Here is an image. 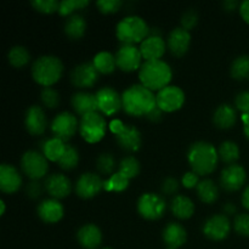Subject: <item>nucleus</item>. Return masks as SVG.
Returning a JSON list of instances; mask_svg holds the SVG:
<instances>
[{
    "instance_id": "obj_1",
    "label": "nucleus",
    "mask_w": 249,
    "mask_h": 249,
    "mask_svg": "<svg viewBox=\"0 0 249 249\" xmlns=\"http://www.w3.org/2000/svg\"><path fill=\"white\" fill-rule=\"evenodd\" d=\"M123 111L133 117H146L156 107V95L142 84H134L122 94Z\"/></svg>"
},
{
    "instance_id": "obj_2",
    "label": "nucleus",
    "mask_w": 249,
    "mask_h": 249,
    "mask_svg": "<svg viewBox=\"0 0 249 249\" xmlns=\"http://www.w3.org/2000/svg\"><path fill=\"white\" fill-rule=\"evenodd\" d=\"M187 162L192 172L206 177L216 169L219 162L218 150L211 142L197 141L187 150Z\"/></svg>"
},
{
    "instance_id": "obj_3",
    "label": "nucleus",
    "mask_w": 249,
    "mask_h": 249,
    "mask_svg": "<svg viewBox=\"0 0 249 249\" xmlns=\"http://www.w3.org/2000/svg\"><path fill=\"white\" fill-rule=\"evenodd\" d=\"M173 78V71L169 63L163 60L145 61L139 70L140 84L151 91H160L169 85Z\"/></svg>"
},
{
    "instance_id": "obj_4",
    "label": "nucleus",
    "mask_w": 249,
    "mask_h": 249,
    "mask_svg": "<svg viewBox=\"0 0 249 249\" xmlns=\"http://www.w3.org/2000/svg\"><path fill=\"white\" fill-rule=\"evenodd\" d=\"M63 63L61 58L53 55H43L32 65V77L41 87H53L62 78Z\"/></svg>"
},
{
    "instance_id": "obj_5",
    "label": "nucleus",
    "mask_w": 249,
    "mask_h": 249,
    "mask_svg": "<svg viewBox=\"0 0 249 249\" xmlns=\"http://www.w3.org/2000/svg\"><path fill=\"white\" fill-rule=\"evenodd\" d=\"M150 33L147 23L145 19L136 15H130L117 23L116 36L122 45H135L142 43Z\"/></svg>"
},
{
    "instance_id": "obj_6",
    "label": "nucleus",
    "mask_w": 249,
    "mask_h": 249,
    "mask_svg": "<svg viewBox=\"0 0 249 249\" xmlns=\"http://www.w3.org/2000/svg\"><path fill=\"white\" fill-rule=\"evenodd\" d=\"M109 130L116 138L117 143L125 152H138L142 145L141 133L136 126L123 123L119 119H113L108 125Z\"/></svg>"
},
{
    "instance_id": "obj_7",
    "label": "nucleus",
    "mask_w": 249,
    "mask_h": 249,
    "mask_svg": "<svg viewBox=\"0 0 249 249\" xmlns=\"http://www.w3.org/2000/svg\"><path fill=\"white\" fill-rule=\"evenodd\" d=\"M107 131L106 119L99 112L82 117L79 122V134L83 140L89 143L100 142Z\"/></svg>"
},
{
    "instance_id": "obj_8",
    "label": "nucleus",
    "mask_w": 249,
    "mask_h": 249,
    "mask_svg": "<svg viewBox=\"0 0 249 249\" xmlns=\"http://www.w3.org/2000/svg\"><path fill=\"white\" fill-rule=\"evenodd\" d=\"M139 214L146 220H158L162 218L167 209V203L160 195L153 192L142 194L138 199L136 204Z\"/></svg>"
},
{
    "instance_id": "obj_9",
    "label": "nucleus",
    "mask_w": 249,
    "mask_h": 249,
    "mask_svg": "<svg viewBox=\"0 0 249 249\" xmlns=\"http://www.w3.org/2000/svg\"><path fill=\"white\" fill-rule=\"evenodd\" d=\"M21 169L29 179L39 181L48 174V160L40 151H26L21 157Z\"/></svg>"
},
{
    "instance_id": "obj_10",
    "label": "nucleus",
    "mask_w": 249,
    "mask_h": 249,
    "mask_svg": "<svg viewBox=\"0 0 249 249\" xmlns=\"http://www.w3.org/2000/svg\"><path fill=\"white\" fill-rule=\"evenodd\" d=\"M185 92L181 88L177 85H168L164 89L160 90L156 95V102L157 106L162 109L164 113H172V112L179 111L185 104Z\"/></svg>"
},
{
    "instance_id": "obj_11",
    "label": "nucleus",
    "mask_w": 249,
    "mask_h": 249,
    "mask_svg": "<svg viewBox=\"0 0 249 249\" xmlns=\"http://www.w3.org/2000/svg\"><path fill=\"white\" fill-rule=\"evenodd\" d=\"M79 130L77 117L71 112H61L51 122V131L53 136L67 142Z\"/></svg>"
},
{
    "instance_id": "obj_12",
    "label": "nucleus",
    "mask_w": 249,
    "mask_h": 249,
    "mask_svg": "<svg viewBox=\"0 0 249 249\" xmlns=\"http://www.w3.org/2000/svg\"><path fill=\"white\" fill-rule=\"evenodd\" d=\"M204 236L212 241H224L231 231V221L225 214H215L207 219L202 226Z\"/></svg>"
},
{
    "instance_id": "obj_13",
    "label": "nucleus",
    "mask_w": 249,
    "mask_h": 249,
    "mask_svg": "<svg viewBox=\"0 0 249 249\" xmlns=\"http://www.w3.org/2000/svg\"><path fill=\"white\" fill-rule=\"evenodd\" d=\"M95 95L97 100V111L105 116H114L117 112L121 111V108H123L122 95H119V92L113 88L104 87L97 90Z\"/></svg>"
},
{
    "instance_id": "obj_14",
    "label": "nucleus",
    "mask_w": 249,
    "mask_h": 249,
    "mask_svg": "<svg viewBox=\"0 0 249 249\" xmlns=\"http://www.w3.org/2000/svg\"><path fill=\"white\" fill-rule=\"evenodd\" d=\"M105 180L96 173H83L74 185V191L80 198L89 199L104 190Z\"/></svg>"
},
{
    "instance_id": "obj_15",
    "label": "nucleus",
    "mask_w": 249,
    "mask_h": 249,
    "mask_svg": "<svg viewBox=\"0 0 249 249\" xmlns=\"http://www.w3.org/2000/svg\"><path fill=\"white\" fill-rule=\"evenodd\" d=\"M142 55L135 45H121L116 53L117 67L123 72H134L142 66Z\"/></svg>"
},
{
    "instance_id": "obj_16",
    "label": "nucleus",
    "mask_w": 249,
    "mask_h": 249,
    "mask_svg": "<svg viewBox=\"0 0 249 249\" xmlns=\"http://www.w3.org/2000/svg\"><path fill=\"white\" fill-rule=\"evenodd\" d=\"M97 70L92 62H83L75 66L71 72V82L75 88L79 89H88L92 88L99 80Z\"/></svg>"
},
{
    "instance_id": "obj_17",
    "label": "nucleus",
    "mask_w": 249,
    "mask_h": 249,
    "mask_svg": "<svg viewBox=\"0 0 249 249\" xmlns=\"http://www.w3.org/2000/svg\"><path fill=\"white\" fill-rule=\"evenodd\" d=\"M247 180L246 169L240 164H231L224 168L220 174V185L225 191L236 192L243 187Z\"/></svg>"
},
{
    "instance_id": "obj_18",
    "label": "nucleus",
    "mask_w": 249,
    "mask_h": 249,
    "mask_svg": "<svg viewBox=\"0 0 249 249\" xmlns=\"http://www.w3.org/2000/svg\"><path fill=\"white\" fill-rule=\"evenodd\" d=\"M24 126L31 135H43L48 126V119L44 109L38 105L28 107L24 114Z\"/></svg>"
},
{
    "instance_id": "obj_19",
    "label": "nucleus",
    "mask_w": 249,
    "mask_h": 249,
    "mask_svg": "<svg viewBox=\"0 0 249 249\" xmlns=\"http://www.w3.org/2000/svg\"><path fill=\"white\" fill-rule=\"evenodd\" d=\"M191 45V33L182 27H177L168 36L167 48L175 57H182Z\"/></svg>"
},
{
    "instance_id": "obj_20",
    "label": "nucleus",
    "mask_w": 249,
    "mask_h": 249,
    "mask_svg": "<svg viewBox=\"0 0 249 249\" xmlns=\"http://www.w3.org/2000/svg\"><path fill=\"white\" fill-rule=\"evenodd\" d=\"M44 189L51 196V198L62 199L70 196L72 191V182L65 174H53L46 178Z\"/></svg>"
},
{
    "instance_id": "obj_21",
    "label": "nucleus",
    "mask_w": 249,
    "mask_h": 249,
    "mask_svg": "<svg viewBox=\"0 0 249 249\" xmlns=\"http://www.w3.org/2000/svg\"><path fill=\"white\" fill-rule=\"evenodd\" d=\"M36 214L46 224H56L63 218L65 208L58 199H44L36 207Z\"/></svg>"
},
{
    "instance_id": "obj_22",
    "label": "nucleus",
    "mask_w": 249,
    "mask_h": 249,
    "mask_svg": "<svg viewBox=\"0 0 249 249\" xmlns=\"http://www.w3.org/2000/svg\"><path fill=\"white\" fill-rule=\"evenodd\" d=\"M22 185V177L18 170L12 164L2 163L0 165V190L4 194L11 195L19 190Z\"/></svg>"
},
{
    "instance_id": "obj_23",
    "label": "nucleus",
    "mask_w": 249,
    "mask_h": 249,
    "mask_svg": "<svg viewBox=\"0 0 249 249\" xmlns=\"http://www.w3.org/2000/svg\"><path fill=\"white\" fill-rule=\"evenodd\" d=\"M77 241L84 249H97L102 243V232L95 224H85L78 230Z\"/></svg>"
},
{
    "instance_id": "obj_24",
    "label": "nucleus",
    "mask_w": 249,
    "mask_h": 249,
    "mask_svg": "<svg viewBox=\"0 0 249 249\" xmlns=\"http://www.w3.org/2000/svg\"><path fill=\"white\" fill-rule=\"evenodd\" d=\"M165 41L162 36H148L140 44V53L145 61H157L162 58L165 53Z\"/></svg>"
},
{
    "instance_id": "obj_25",
    "label": "nucleus",
    "mask_w": 249,
    "mask_h": 249,
    "mask_svg": "<svg viewBox=\"0 0 249 249\" xmlns=\"http://www.w3.org/2000/svg\"><path fill=\"white\" fill-rule=\"evenodd\" d=\"M73 109L80 117H84L87 114L97 112V100L96 95L88 91H78L71 99Z\"/></svg>"
},
{
    "instance_id": "obj_26",
    "label": "nucleus",
    "mask_w": 249,
    "mask_h": 249,
    "mask_svg": "<svg viewBox=\"0 0 249 249\" xmlns=\"http://www.w3.org/2000/svg\"><path fill=\"white\" fill-rule=\"evenodd\" d=\"M162 238L167 247L179 249L186 243L187 232L181 224L169 223L163 229Z\"/></svg>"
},
{
    "instance_id": "obj_27",
    "label": "nucleus",
    "mask_w": 249,
    "mask_h": 249,
    "mask_svg": "<svg viewBox=\"0 0 249 249\" xmlns=\"http://www.w3.org/2000/svg\"><path fill=\"white\" fill-rule=\"evenodd\" d=\"M213 122L216 128L228 130L231 129L237 122V113L235 107L229 104H221L216 107L213 114Z\"/></svg>"
},
{
    "instance_id": "obj_28",
    "label": "nucleus",
    "mask_w": 249,
    "mask_h": 249,
    "mask_svg": "<svg viewBox=\"0 0 249 249\" xmlns=\"http://www.w3.org/2000/svg\"><path fill=\"white\" fill-rule=\"evenodd\" d=\"M170 211L173 215L181 220L190 219L195 213V204L191 198L184 195H178L170 202Z\"/></svg>"
},
{
    "instance_id": "obj_29",
    "label": "nucleus",
    "mask_w": 249,
    "mask_h": 249,
    "mask_svg": "<svg viewBox=\"0 0 249 249\" xmlns=\"http://www.w3.org/2000/svg\"><path fill=\"white\" fill-rule=\"evenodd\" d=\"M66 142L57 138H50L40 142V152L50 162H58L66 150Z\"/></svg>"
},
{
    "instance_id": "obj_30",
    "label": "nucleus",
    "mask_w": 249,
    "mask_h": 249,
    "mask_svg": "<svg viewBox=\"0 0 249 249\" xmlns=\"http://www.w3.org/2000/svg\"><path fill=\"white\" fill-rule=\"evenodd\" d=\"M65 34L72 40H79L87 31V21L80 14H74L68 17L65 22Z\"/></svg>"
},
{
    "instance_id": "obj_31",
    "label": "nucleus",
    "mask_w": 249,
    "mask_h": 249,
    "mask_svg": "<svg viewBox=\"0 0 249 249\" xmlns=\"http://www.w3.org/2000/svg\"><path fill=\"white\" fill-rule=\"evenodd\" d=\"M196 191L198 198L206 204L214 203L219 198V187L211 179H204L199 181L198 186L196 187Z\"/></svg>"
},
{
    "instance_id": "obj_32",
    "label": "nucleus",
    "mask_w": 249,
    "mask_h": 249,
    "mask_svg": "<svg viewBox=\"0 0 249 249\" xmlns=\"http://www.w3.org/2000/svg\"><path fill=\"white\" fill-rule=\"evenodd\" d=\"M92 63L97 72L101 74H111L117 68L116 55L108 53V51H101V53H96L92 58Z\"/></svg>"
},
{
    "instance_id": "obj_33",
    "label": "nucleus",
    "mask_w": 249,
    "mask_h": 249,
    "mask_svg": "<svg viewBox=\"0 0 249 249\" xmlns=\"http://www.w3.org/2000/svg\"><path fill=\"white\" fill-rule=\"evenodd\" d=\"M219 160L226 164H236L237 160L240 158V147L233 141H224L219 146Z\"/></svg>"
},
{
    "instance_id": "obj_34",
    "label": "nucleus",
    "mask_w": 249,
    "mask_h": 249,
    "mask_svg": "<svg viewBox=\"0 0 249 249\" xmlns=\"http://www.w3.org/2000/svg\"><path fill=\"white\" fill-rule=\"evenodd\" d=\"M7 60L15 68H23L31 61V53L24 46L15 45L7 53Z\"/></svg>"
},
{
    "instance_id": "obj_35",
    "label": "nucleus",
    "mask_w": 249,
    "mask_h": 249,
    "mask_svg": "<svg viewBox=\"0 0 249 249\" xmlns=\"http://www.w3.org/2000/svg\"><path fill=\"white\" fill-rule=\"evenodd\" d=\"M230 74L236 80H245L249 78V56L241 55L232 61Z\"/></svg>"
},
{
    "instance_id": "obj_36",
    "label": "nucleus",
    "mask_w": 249,
    "mask_h": 249,
    "mask_svg": "<svg viewBox=\"0 0 249 249\" xmlns=\"http://www.w3.org/2000/svg\"><path fill=\"white\" fill-rule=\"evenodd\" d=\"M130 180L124 177L122 173L117 172L112 174L107 180H105L104 190L107 192H123L129 187Z\"/></svg>"
},
{
    "instance_id": "obj_37",
    "label": "nucleus",
    "mask_w": 249,
    "mask_h": 249,
    "mask_svg": "<svg viewBox=\"0 0 249 249\" xmlns=\"http://www.w3.org/2000/svg\"><path fill=\"white\" fill-rule=\"evenodd\" d=\"M78 162H79V152H78V150L74 146L67 145L66 146L65 152H63L62 157L60 158L57 164L60 165L61 169L72 170L77 167Z\"/></svg>"
},
{
    "instance_id": "obj_38",
    "label": "nucleus",
    "mask_w": 249,
    "mask_h": 249,
    "mask_svg": "<svg viewBox=\"0 0 249 249\" xmlns=\"http://www.w3.org/2000/svg\"><path fill=\"white\" fill-rule=\"evenodd\" d=\"M140 162H139L135 157H133V156H126V157H124L123 160H121V163H119L118 172L122 173L124 177H126L130 180L138 177L139 173H140Z\"/></svg>"
},
{
    "instance_id": "obj_39",
    "label": "nucleus",
    "mask_w": 249,
    "mask_h": 249,
    "mask_svg": "<svg viewBox=\"0 0 249 249\" xmlns=\"http://www.w3.org/2000/svg\"><path fill=\"white\" fill-rule=\"evenodd\" d=\"M96 169L100 174L109 175L114 174L116 169V158L112 153H101L96 160Z\"/></svg>"
},
{
    "instance_id": "obj_40",
    "label": "nucleus",
    "mask_w": 249,
    "mask_h": 249,
    "mask_svg": "<svg viewBox=\"0 0 249 249\" xmlns=\"http://www.w3.org/2000/svg\"><path fill=\"white\" fill-rule=\"evenodd\" d=\"M89 5L88 0H63L60 1V7H58V14L61 16H72L77 10H83Z\"/></svg>"
},
{
    "instance_id": "obj_41",
    "label": "nucleus",
    "mask_w": 249,
    "mask_h": 249,
    "mask_svg": "<svg viewBox=\"0 0 249 249\" xmlns=\"http://www.w3.org/2000/svg\"><path fill=\"white\" fill-rule=\"evenodd\" d=\"M40 100L46 108L53 109L60 104V94L51 87L43 88L40 91Z\"/></svg>"
},
{
    "instance_id": "obj_42",
    "label": "nucleus",
    "mask_w": 249,
    "mask_h": 249,
    "mask_svg": "<svg viewBox=\"0 0 249 249\" xmlns=\"http://www.w3.org/2000/svg\"><path fill=\"white\" fill-rule=\"evenodd\" d=\"M31 4L36 11L46 15L58 12V7H60V2L57 0H34Z\"/></svg>"
},
{
    "instance_id": "obj_43",
    "label": "nucleus",
    "mask_w": 249,
    "mask_h": 249,
    "mask_svg": "<svg viewBox=\"0 0 249 249\" xmlns=\"http://www.w3.org/2000/svg\"><path fill=\"white\" fill-rule=\"evenodd\" d=\"M233 229L240 236L249 237V214H237L233 220Z\"/></svg>"
},
{
    "instance_id": "obj_44",
    "label": "nucleus",
    "mask_w": 249,
    "mask_h": 249,
    "mask_svg": "<svg viewBox=\"0 0 249 249\" xmlns=\"http://www.w3.org/2000/svg\"><path fill=\"white\" fill-rule=\"evenodd\" d=\"M96 6L102 14L111 15L121 10V7L123 6V1L122 0H99L96 2Z\"/></svg>"
},
{
    "instance_id": "obj_45",
    "label": "nucleus",
    "mask_w": 249,
    "mask_h": 249,
    "mask_svg": "<svg viewBox=\"0 0 249 249\" xmlns=\"http://www.w3.org/2000/svg\"><path fill=\"white\" fill-rule=\"evenodd\" d=\"M198 18H199L198 12H197L196 10L195 9L186 10V11L182 14L181 19H180V22H181V27L190 32L191 29H194L195 27L197 26V23H198Z\"/></svg>"
},
{
    "instance_id": "obj_46",
    "label": "nucleus",
    "mask_w": 249,
    "mask_h": 249,
    "mask_svg": "<svg viewBox=\"0 0 249 249\" xmlns=\"http://www.w3.org/2000/svg\"><path fill=\"white\" fill-rule=\"evenodd\" d=\"M180 187V182L178 181V179L173 177H168L165 178L164 180L162 181V185H160V190L164 195L167 196H173V195L177 194L179 191Z\"/></svg>"
},
{
    "instance_id": "obj_47",
    "label": "nucleus",
    "mask_w": 249,
    "mask_h": 249,
    "mask_svg": "<svg viewBox=\"0 0 249 249\" xmlns=\"http://www.w3.org/2000/svg\"><path fill=\"white\" fill-rule=\"evenodd\" d=\"M235 107L242 114H249V91H241L236 95Z\"/></svg>"
},
{
    "instance_id": "obj_48",
    "label": "nucleus",
    "mask_w": 249,
    "mask_h": 249,
    "mask_svg": "<svg viewBox=\"0 0 249 249\" xmlns=\"http://www.w3.org/2000/svg\"><path fill=\"white\" fill-rule=\"evenodd\" d=\"M43 186L40 182L36 181V180H32L31 182H28L26 186V195L32 199H38L39 197L43 195Z\"/></svg>"
},
{
    "instance_id": "obj_49",
    "label": "nucleus",
    "mask_w": 249,
    "mask_h": 249,
    "mask_svg": "<svg viewBox=\"0 0 249 249\" xmlns=\"http://www.w3.org/2000/svg\"><path fill=\"white\" fill-rule=\"evenodd\" d=\"M199 184V175L195 172H187L182 175L181 185L185 189H195Z\"/></svg>"
},
{
    "instance_id": "obj_50",
    "label": "nucleus",
    "mask_w": 249,
    "mask_h": 249,
    "mask_svg": "<svg viewBox=\"0 0 249 249\" xmlns=\"http://www.w3.org/2000/svg\"><path fill=\"white\" fill-rule=\"evenodd\" d=\"M163 113H164V112H163L162 109H160V107H158L157 105H156L155 108H153L152 111H151L150 113H148L147 116H146V118H147L148 121L155 122V123H157V122H160V119L163 118Z\"/></svg>"
},
{
    "instance_id": "obj_51",
    "label": "nucleus",
    "mask_w": 249,
    "mask_h": 249,
    "mask_svg": "<svg viewBox=\"0 0 249 249\" xmlns=\"http://www.w3.org/2000/svg\"><path fill=\"white\" fill-rule=\"evenodd\" d=\"M238 11H240V15L243 18V21L247 22L249 24V0H245V1L241 2Z\"/></svg>"
},
{
    "instance_id": "obj_52",
    "label": "nucleus",
    "mask_w": 249,
    "mask_h": 249,
    "mask_svg": "<svg viewBox=\"0 0 249 249\" xmlns=\"http://www.w3.org/2000/svg\"><path fill=\"white\" fill-rule=\"evenodd\" d=\"M240 5L238 4L236 0H225V1L223 2V7L225 9V11L228 12H232L235 11V10L240 9Z\"/></svg>"
},
{
    "instance_id": "obj_53",
    "label": "nucleus",
    "mask_w": 249,
    "mask_h": 249,
    "mask_svg": "<svg viewBox=\"0 0 249 249\" xmlns=\"http://www.w3.org/2000/svg\"><path fill=\"white\" fill-rule=\"evenodd\" d=\"M223 212L224 214H225L226 216H231L233 215V214H236V212H237V208H236V206L233 203H225L223 206Z\"/></svg>"
},
{
    "instance_id": "obj_54",
    "label": "nucleus",
    "mask_w": 249,
    "mask_h": 249,
    "mask_svg": "<svg viewBox=\"0 0 249 249\" xmlns=\"http://www.w3.org/2000/svg\"><path fill=\"white\" fill-rule=\"evenodd\" d=\"M242 122H243V131L245 135L247 136L249 140V114H242Z\"/></svg>"
},
{
    "instance_id": "obj_55",
    "label": "nucleus",
    "mask_w": 249,
    "mask_h": 249,
    "mask_svg": "<svg viewBox=\"0 0 249 249\" xmlns=\"http://www.w3.org/2000/svg\"><path fill=\"white\" fill-rule=\"evenodd\" d=\"M242 204L247 211H249V185L245 189L242 195Z\"/></svg>"
},
{
    "instance_id": "obj_56",
    "label": "nucleus",
    "mask_w": 249,
    "mask_h": 249,
    "mask_svg": "<svg viewBox=\"0 0 249 249\" xmlns=\"http://www.w3.org/2000/svg\"><path fill=\"white\" fill-rule=\"evenodd\" d=\"M0 207H1V212H0V215H4L5 214V202L2 201H0Z\"/></svg>"
},
{
    "instance_id": "obj_57",
    "label": "nucleus",
    "mask_w": 249,
    "mask_h": 249,
    "mask_svg": "<svg viewBox=\"0 0 249 249\" xmlns=\"http://www.w3.org/2000/svg\"><path fill=\"white\" fill-rule=\"evenodd\" d=\"M167 249H177V248H169V247H167Z\"/></svg>"
},
{
    "instance_id": "obj_58",
    "label": "nucleus",
    "mask_w": 249,
    "mask_h": 249,
    "mask_svg": "<svg viewBox=\"0 0 249 249\" xmlns=\"http://www.w3.org/2000/svg\"><path fill=\"white\" fill-rule=\"evenodd\" d=\"M102 249H112V248H102Z\"/></svg>"
}]
</instances>
